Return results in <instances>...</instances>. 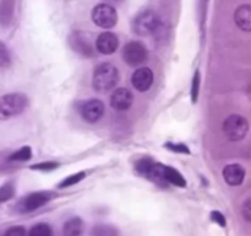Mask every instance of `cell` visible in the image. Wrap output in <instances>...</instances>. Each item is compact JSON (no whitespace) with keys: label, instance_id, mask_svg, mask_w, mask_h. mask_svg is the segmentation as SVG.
<instances>
[{"label":"cell","instance_id":"1","mask_svg":"<svg viewBox=\"0 0 251 236\" xmlns=\"http://www.w3.org/2000/svg\"><path fill=\"white\" fill-rule=\"evenodd\" d=\"M119 81V71L110 63H100L93 71L92 86L97 92H107L115 88Z\"/></svg>","mask_w":251,"mask_h":236},{"label":"cell","instance_id":"2","mask_svg":"<svg viewBox=\"0 0 251 236\" xmlns=\"http://www.w3.org/2000/svg\"><path fill=\"white\" fill-rule=\"evenodd\" d=\"M161 17L153 10H142L132 19V31L140 37H149L156 33L161 27Z\"/></svg>","mask_w":251,"mask_h":236},{"label":"cell","instance_id":"3","mask_svg":"<svg viewBox=\"0 0 251 236\" xmlns=\"http://www.w3.org/2000/svg\"><path fill=\"white\" fill-rule=\"evenodd\" d=\"M28 105L26 95L20 92H12L2 95L0 97V119L6 120L21 115Z\"/></svg>","mask_w":251,"mask_h":236},{"label":"cell","instance_id":"4","mask_svg":"<svg viewBox=\"0 0 251 236\" xmlns=\"http://www.w3.org/2000/svg\"><path fill=\"white\" fill-rule=\"evenodd\" d=\"M223 132L230 142H240L249 132V122L240 115H230L223 122Z\"/></svg>","mask_w":251,"mask_h":236},{"label":"cell","instance_id":"5","mask_svg":"<svg viewBox=\"0 0 251 236\" xmlns=\"http://www.w3.org/2000/svg\"><path fill=\"white\" fill-rule=\"evenodd\" d=\"M92 21L97 25L100 29H112L117 25L118 22V12L114 9L113 5L105 4V2H100V4L96 5L92 10Z\"/></svg>","mask_w":251,"mask_h":236},{"label":"cell","instance_id":"6","mask_svg":"<svg viewBox=\"0 0 251 236\" xmlns=\"http://www.w3.org/2000/svg\"><path fill=\"white\" fill-rule=\"evenodd\" d=\"M123 59L130 66H141L149 60V51L141 42L131 41L124 46Z\"/></svg>","mask_w":251,"mask_h":236},{"label":"cell","instance_id":"7","mask_svg":"<svg viewBox=\"0 0 251 236\" xmlns=\"http://www.w3.org/2000/svg\"><path fill=\"white\" fill-rule=\"evenodd\" d=\"M69 43H70L71 48L76 52V53L81 54L86 58H93L96 56V48L95 44L92 43L91 38L88 37L87 33L85 32H74L69 38Z\"/></svg>","mask_w":251,"mask_h":236},{"label":"cell","instance_id":"8","mask_svg":"<svg viewBox=\"0 0 251 236\" xmlns=\"http://www.w3.org/2000/svg\"><path fill=\"white\" fill-rule=\"evenodd\" d=\"M54 197V194L51 192L48 191H42V192H34V193L28 194L25 198H22L20 201L19 211L21 213H29V211H33L36 209L41 208L42 206L48 203L51 198Z\"/></svg>","mask_w":251,"mask_h":236},{"label":"cell","instance_id":"9","mask_svg":"<svg viewBox=\"0 0 251 236\" xmlns=\"http://www.w3.org/2000/svg\"><path fill=\"white\" fill-rule=\"evenodd\" d=\"M105 112V106L98 98H91L81 105L80 113L83 119L88 123H96L103 117Z\"/></svg>","mask_w":251,"mask_h":236},{"label":"cell","instance_id":"10","mask_svg":"<svg viewBox=\"0 0 251 236\" xmlns=\"http://www.w3.org/2000/svg\"><path fill=\"white\" fill-rule=\"evenodd\" d=\"M153 71L149 66H140L139 69L132 73L131 75V84L137 91L140 92H146L151 88L153 84Z\"/></svg>","mask_w":251,"mask_h":236},{"label":"cell","instance_id":"11","mask_svg":"<svg viewBox=\"0 0 251 236\" xmlns=\"http://www.w3.org/2000/svg\"><path fill=\"white\" fill-rule=\"evenodd\" d=\"M134 102V95L127 88H118L110 95V106L113 110L123 112L131 107Z\"/></svg>","mask_w":251,"mask_h":236},{"label":"cell","instance_id":"12","mask_svg":"<svg viewBox=\"0 0 251 236\" xmlns=\"http://www.w3.org/2000/svg\"><path fill=\"white\" fill-rule=\"evenodd\" d=\"M119 47V39L114 32H102L96 39V51L104 56H109L117 52Z\"/></svg>","mask_w":251,"mask_h":236},{"label":"cell","instance_id":"13","mask_svg":"<svg viewBox=\"0 0 251 236\" xmlns=\"http://www.w3.org/2000/svg\"><path fill=\"white\" fill-rule=\"evenodd\" d=\"M223 178L229 186H240L245 178V169L239 164H229L223 169Z\"/></svg>","mask_w":251,"mask_h":236},{"label":"cell","instance_id":"14","mask_svg":"<svg viewBox=\"0 0 251 236\" xmlns=\"http://www.w3.org/2000/svg\"><path fill=\"white\" fill-rule=\"evenodd\" d=\"M234 22L240 30L251 31V6L249 4L240 5L234 12Z\"/></svg>","mask_w":251,"mask_h":236},{"label":"cell","instance_id":"15","mask_svg":"<svg viewBox=\"0 0 251 236\" xmlns=\"http://www.w3.org/2000/svg\"><path fill=\"white\" fill-rule=\"evenodd\" d=\"M15 14V0H1L0 1V25L9 27Z\"/></svg>","mask_w":251,"mask_h":236},{"label":"cell","instance_id":"16","mask_svg":"<svg viewBox=\"0 0 251 236\" xmlns=\"http://www.w3.org/2000/svg\"><path fill=\"white\" fill-rule=\"evenodd\" d=\"M83 230V221L82 219L78 216H74V218L69 219L63 228V235L64 236H81Z\"/></svg>","mask_w":251,"mask_h":236},{"label":"cell","instance_id":"17","mask_svg":"<svg viewBox=\"0 0 251 236\" xmlns=\"http://www.w3.org/2000/svg\"><path fill=\"white\" fill-rule=\"evenodd\" d=\"M164 179L167 183H172L176 187H183V188L186 187V181L183 175L174 167L166 166V165H164Z\"/></svg>","mask_w":251,"mask_h":236},{"label":"cell","instance_id":"18","mask_svg":"<svg viewBox=\"0 0 251 236\" xmlns=\"http://www.w3.org/2000/svg\"><path fill=\"white\" fill-rule=\"evenodd\" d=\"M93 236H119L117 229L112 225H97L92 230Z\"/></svg>","mask_w":251,"mask_h":236},{"label":"cell","instance_id":"19","mask_svg":"<svg viewBox=\"0 0 251 236\" xmlns=\"http://www.w3.org/2000/svg\"><path fill=\"white\" fill-rule=\"evenodd\" d=\"M32 157V149L29 147H22L21 149L10 155V161H27Z\"/></svg>","mask_w":251,"mask_h":236},{"label":"cell","instance_id":"20","mask_svg":"<svg viewBox=\"0 0 251 236\" xmlns=\"http://www.w3.org/2000/svg\"><path fill=\"white\" fill-rule=\"evenodd\" d=\"M11 65V54L4 42L0 41V68H9Z\"/></svg>","mask_w":251,"mask_h":236},{"label":"cell","instance_id":"21","mask_svg":"<svg viewBox=\"0 0 251 236\" xmlns=\"http://www.w3.org/2000/svg\"><path fill=\"white\" fill-rule=\"evenodd\" d=\"M28 236H51V229L48 224L39 223L29 230Z\"/></svg>","mask_w":251,"mask_h":236},{"label":"cell","instance_id":"22","mask_svg":"<svg viewBox=\"0 0 251 236\" xmlns=\"http://www.w3.org/2000/svg\"><path fill=\"white\" fill-rule=\"evenodd\" d=\"M85 177H86L85 172H77V174L71 175V176H68L66 178H64L63 181L59 183V187H60V188H65V187L74 186V184H76V183H78L80 181H82Z\"/></svg>","mask_w":251,"mask_h":236},{"label":"cell","instance_id":"23","mask_svg":"<svg viewBox=\"0 0 251 236\" xmlns=\"http://www.w3.org/2000/svg\"><path fill=\"white\" fill-rule=\"evenodd\" d=\"M15 194V187L11 182H7V183L2 184L0 187V203H4V202L9 201L14 197Z\"/></svg>","mask_w":251,"mask_h":236},{"label":"cell","instance_id":"24","mask_svg":"<svg viewBox=\"0 0 251 236\" xmlns=\"http://www.w3.org/2000/svg\"><path fill=\"white\" fill-rule=\"evenodd\" d=\"M200 84H201L200 71L196 70L193 78V85H191V100H193V102H196V101H198L199 92H200Z\"/></svg>","mask_w":251,"mask_h":236},{"label":"cell","instance_id":"25","mask_svg":"<svg viewBox=\"0 0 251 236\" xmlns=\"http://www.w3.org/2000/svg\"><path fill=\"white\" fill-rule=\"evenodd\" d=\"M154 161H152L151 159H141L139 160V161L136 162V170L140 172L141 175H144V176H147V174H149L150 169H151V166L153 165Z\"/></svg>","mask_w":251,"mask_h":236},{"label":"cell","instance_id":"26","mask_svg":"<svg viewBox=\"0 0 251 236\" xmlns=\"http://www.w3.org/2000/svg\"><path fill=\"white\" fill-rule=\"evenodd\" d=\"M58 166H59L58 162L48 161V162H41V164L32 165L31 169L32 170H39V171H50V170L56 169Z\"/></svg>","mask_w":251,"mask_h":236},{"label":"cell","instance_id":"27","mask_svg":"<svg viewBox=\"0 0 251 236\" xmlns=\"http://www.w3.org/2000/svg\"><path fill=\"white\" fill-rule=\"evenodd\" d=\"M167 149L172 150V151L180 152V154H190V150L185 144H176V143H167Z\"/></svg>","mask_w":251,"mask_h":236},{"label":"cell","instance_id":"28","mask_svg":"<svg viewBox=\"0 0 251 236\" xmlns=\"http://www.w3.org/2000/svg\"><path fill=\"white\" fill-rule=\"evenodd\" d=\"M4 236H27V233L24 226H12L5 233Z\"/></svg>","mask_w":251,"mask_h":236},{"label":"cell","instance_id":"29","mask_svg":"<svg viewBox=\"0 0 251 236\" xmlns=\"http://www.w3.org/2000/svg\"><path fill=\"white\" fill-rule=\"evenodd\" d=\"M211 219H212L213 221H216V223L218 224V225H221L222 226V228H225L226 226V219H225V216H223V214L222 213H220V211H212V213H211Z\"/></svg>","mask_w":251,"mask_h":236},{"label":"cell","instance_id":"30","mask_svg":"<svg viewBox=\"0 0 251 236\" xmlns=\"http://www.w3.org/2000/svg\"><path fill=\"white\" fill-rule=\"evenodd\" d=\"M243 215H244L245 220L250 221L251 220V199H247V202L243 206Z\"/></svg>","mask_w":251,"mask_h":236},{"label":"cell","instance_id":"31","mask_svg":"<svg viewBox=\"0 0 251 236\" xmlns=\"http://www.w3.org/2000/svg\"><path fill=\"white\" fill-rule=\"evenodd\" d=\"M124 0H104L105 4H109V5H113V4H120V2H123Z\"/></svg>","mask_w":251,"mask_h":236}]
</instances>
